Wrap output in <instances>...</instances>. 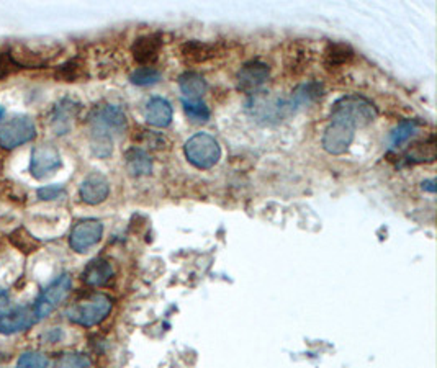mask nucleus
I'll return each mask as SVG.
<instances>
[{"label": "nucleus", "instance_id": "12", "mask_svg": "<svg viewBox=\"0 0 437 368\" xmlns=\"http://www.w3.org/2000/svg\"><path fill=\"white\" fill-rule=\"evenodd\" d=\"M80 112V103H78L73 98H63L54 105L51 112V118H49V126H51L53 133L58 136L68 135L70 128H73L74 120L78 118Z\"/></svg>", "mask_w": 437, "mask_h": 368}, {"label": "nucleus", "instance_id": "36", "mask_svg": "<svg viewBox=\"0 0 437 368\" xmlns=\"http://www.w3.org/2000/svg\"><path fill=\"white\" fill-rule=\"evenodd\" d=\"M434 180H426V182H423V190H428L431 191V194H434L436 191V186H434Z\"/></svg>", "mask_w": 437, "mask_h": 368}, {"label": "nucleus", "instance_id": "27", "mask_svg": "<svg viewBox=\"0 0 437 368\" xmlns=\"http://www.w3.org/2000/svg\"><path fill=\"white\" fill-rule=\"evenodd\" d=\"M184 112L194 123H206L210 120V110L201 100H182Z\"/></svg>", "mask_w": 437, "mask_h": 368}, {"label": "nucleus", "instance_id": "29", "mask_svg": "<svg viewBox=\"0 0 437 368\" xmlns=\"http://www.w3.org/2000/svg\"><path fill=\"white\" fill-rule=\"evenodd\" d=\"M53 368H92V362L84 354H63L59 359L54 362Z\"/></svg>", "mask_w": 437, "mask_h": 368}, {"label": "nucleus", "instance_id": "37", "mask_svg": "<svg viewBox=\"0 0 437 368\" xmlns=\"http://www.w3.org/2000/svg\"><path fill=\"white\" fill-rule=\"evenodd\" d=\"M4 115H5V108H4L2 105H0V120L4 118Z\"/></svg>", "mask_w": 437, "mask_h": 368}, {"label": "nucleus", "instance_id": "9", "mask_svg": "<svg viewBox=\"0 0 437 368\" xmlns=\"http://www.w3.org/2000/svg\"><path fill=\"white\" fill-rule=\"evenodd\" d=\"M249 110L253 112V117L258 118V122L270 123L272 120H280L287 113H292L293 108L288 100L282 98H269L265 95H258L251 98Z\"/></svg>", "mask_w": 437, "mask_h": 368}, {"label": "nucleus", "instance_id": "4", "mask_svg": "<svg viewBox=\"0 0 437 368\" xmlns=\"http://www.w3.org/2000/svg\"><path fill=\"white\" fill-rule=\"evenodd\" d=\"M185 157L196 169H211L221 157V147L209 133H196L184 146Z\"/></svg>", "mask_w": 437, "mask_h": 368}, {"label": "nucleus", "instance_id": "11", "mask_svg": "<svg viewBox=\"0 0 437 368\" xmlns=\"http://www.w3.org/2000/svg\"><path fill=\"white\" fill-rule=\"evenodd\" d=\"M354 131L356 130L346 123L331 122L323 135L325 151L332 154V156H339V154L346 152L354 141Z\"/></svg>", "mask_w": 437, "mask_h": 368}, {"label": "nucleus", "instance_id": "24", "mask_svg": "<svg viewBox=\"0 0 437 368\" xmlns=\"http://www.w3.org/2000/svg\"><path fill=\"white\" fill-rule=\"evenodd\" d=\"M56 79L61 82H79L87 79V69L85 65L79 59H70V61L64 63L56 69Z\"/></svg>", "mask_w": 437, "mask_h": 368}, {"label": "nucleus", "instance_id": "6", "mask_svg": "<svg viewBox=\"0 0 437 368\" xmlns=\"http://www.w3.org/2000/svg\"><path fill=\"white\" fill-rule=\"evenodd\" d=\"M70 287H73V280H70L68 273H64V275L54 280L45 292L38 296L36 303L33 306L36 320L41 321L51 315V312L63 303L65 296L69 295Z\"/></svg>", "mask_w": 437, "mask_h": 368}, {"label": "nucleus", "instance_id": "7", "mask_svg": "<svg viewBox=\"0 0 437 368\" xmlns=\"http://www.w3.org/2000/svg\"><path fill=\"white\" fill-rule=\"evenodd\" d=\"M63 166L59 151L53 144H40L31 151L30 174L33 179L43 180L49 175L56 174Z\"/></svg>", "mask_w": 437, "mask_h": 368}, {"label": "nucleus", "instance_id": "32", "mask_svg": "<svg viewBox=\"0 0 437 368\" xmlns=\"http://www.w3.org/2000/svg\"><path fill=\"white\" fill-rule=\"evenodd\" d=\"M49 359L41 352H25L16 362V368H48Z\"/></svg>", "mask_w": 437, "mask_h": 368}, {"label": "nucleus", "instance_id": "21", "mask_svg": "<svg viewBox=\"0 0 437 368\" xmlns=\"http://www.w3.org/2000/svg\"><path fill=\"white\" fill-rule=\"evenodd\" d=\"M321 93H323V87H321L318 82H308V84L298 85L297 89L292 92V98L288 102H290L293 110H297L315 102L316 98L321 97Z\"/></svg>", "mask_w": 437, "mask_h": 368}, {"label": "nucleus", "instance_id": "28", "mask_svg": "<svg viewBox=\"0 0 437 368\" xmlns=\"http://www.w3.org/2000/svg\"><path fill=\"white\" fill-rule=\"evenodd\" d=\"M131 84L146 87V85H154L161 80V73L154 68H149V65H144V68H139L131 73L130 75Z\"/></svg>", "mask_w": 437, "mask_h": 368}, {"label": "nucleus", "instance_id": "10", "mask_svg": "<svg viewBox=\"0 0 437 368\" xmlns=\"http://www.w3.org/2000/svg\"><path fill=\"white\" fill-rule=\"evenodd\" d=\"M10 58L15 63L16 68H43L56 58V51L53 48H33L28 45H15L9 51Z\"/></svg>", "mask_w": 437, "mask_h": 368}, {"label": "nucleus", "instance_id": "20", "mask_svg": "<svg viewBox=\"0 0 437 368\" xmlns=\"http://www.w3.org/2000/svg\"><path fill=\"white\" fill-rule=\"evenodd\" d=\"M179 87L185 100H200L201 95L206 92V80L201 74L187 70L179 77Z\"/></svg>", "mask_w": 437, "mask_h": 368}, {"label": "nucleus", "instance_id": "18", "mask_svg": "<svg viewBox=\"0 0 437 368\" xmlns=\"http://www.w3.org/2000/svg\"><path fill=\"white\" fill-rule=\"evenodd\" d=\"M113 277L112 263L105 259H95L85 267L82 280L90 287H102Z\"/></svg>", "mask_w": 437, "mask_h": 368}, {"label": "nucleus", "instance_id": "31", "mask_svg": "<svg viewBox=\"0 0 437 368\" xmlns=\"http://www.w3.org/2000/svg\"><path fill=\"white\" fill-rule=\"evenodd\" d=\"M416 130H418V123L414 122V120H406V122L398 125L391 133L393 146H401L403 142H406L414 133H416Z\"/></svg>", "mask_w": 437, "mask_h": 368}, {"label": "nucleus", "instance_id": "19", "mask_svg": "<svg viewBox=\"0 0 437 368\" xmlns=\"http://www.w3.org/2000/svg\"><path fill=\"white\" fill-rule=\"evenodd\" d=\"M125 164L127 170L133 177H141V175H149L152 170V161L144 149L139 147H131L125 154Z\"/></svg>", "mask_w": 437, "mask_h": 368}, {"label": "nucleus", "instance_id": "17", "mask_svg": "<svg viewBox=\"0 0 437 368\" xmlns=\"http://www.w3.org/2000/svg\"><path fill=\"white\" fill-rule=\"evenodd\" d=\"M146 122L156 128H166L172 122V107L166 98L154 97L147 102L144 112Z\"/></svg>", "mask_w": 437, "mask_h": 368}, {"label": "nucleus", "instance_id": "35", "mask_svg": "<svg viewBox=\"0 0 437 368\" xmlns=\"http://www.w3.org/2000/svg\"><path fill=\"white\" fill-rule=\"evenodd\" d=\"M9 301H10V295H9V292H7V290H2V288H0V306L9 305Z\"/></svg>", "mask_w": 437, "mask_h": 368}, {"label": "nucleus", "instance_id": "3", "mask_svg": "<svg viewBox=\"0 0 437 368\" xmlns=\"http://www.w3.org/2000/svg\"><path fill=\"white\" fill-rule=\"evenodd\" d=\"M90 140H108L123 135L128 128L127 115L117 105H103L95 108L89 118Z\"/></svg>", "mask_w": 437, "mask_h": 368}, {"label": "nucleus", "instance_id": "26", "mask_svg": "<svg viewBox=\"0 0 437 368\" xmlns=\"http://www.w3.org/2000/svg\"><path fill=\"white\" fill-rule=\"evenodd\" d=\"M326 63L330 65H341L351 61L354 58V51L351 46L344 45V43H335V45H327L325 51Z\"/></svg>", "mask_w": 437, "mask_h": 368}, {"label": "nucleus", "instance_id": "23", "mask_svg": "<svg viewBox=\"0 0 437 368\" xmlns=\"http://www.w3.org/2000/svg\"><path fill=\"white\" fill-rule=\"evenodd\" d=\"M408 162L413 164H423V162H433L436 159V140L431 136L429 140L418 141L409 147L406 152Z\"/></svg>", "mask_w": 437, "mask_h": 368}, {"label": "nucleus", "instance_id": "2", "mask_svg": "<svg viewBox=\"0 0 437 368\" xmlns=\"http://www.w3.org/2000/svg\"><path fill=\"white\" fill-rule=\"evenodd\" d=\"M113 307V300L105 293H92L84 300L75 301L65 310L68 320L84 327H92L100 324L110 315Z\"/></svg>", "mask_w": 437, "mask_h": 368}, {"label": "nucleus", "instance_id": "25", "mask_svg": "<svg viewBox=\"0 0 437 368\" xmlns=\"http://www.w3.org/2000/svg\"><path fill=\"white\" fill-rule=\"evenodd\" d=\"M10 243H12L20 252H23V254H31V252L38 251V247L41 244L40 239H36L35 236L23 226L16 228L10 233Z\"/></svg>", "mask_w": 437, "mask_h": 368}, {"label": "nucleus", "instance_id": "34", "mask_svg": "<svg viewBox=\"0 0 437 368\" xmlns=\"http://www.w3.org/2000/svg\"><path fill=\"white\" fill-rule=\"evenodd\" d=\"M15 63L12 61V58H10L9 53H0V80H4L5 77H9L10 74L16 70Z\"/></svg>", "mask_w": 437, "mask_h": 368}, {"label": "nucleus", "instance_id": "8", "mask_svg": "<svg viewBox=\"0 0 437 368\" xmlns=\"http://www.w3.org/2000/svg\"><path fill=\"white\" fill-rule=\"evenodd\" d=\"M103 236V224L98 219H82L70 231L69 236V246L73 247V251L87 252L90 247H94L97 243H100Z\"/></svg>", "mask_w": 437, "mask_h": 368}, {"label": "nucleus", "instance_id": "33", "mask_svg": "<svg viewBox=\"0 0 437 368\" xmlns=\"http://www.w3.org/2000/svg\"><path fill=\"white\" fill-rule=\"evenodd\" d=\"M38 199L43 201H49V200H58L61 199V196L65 195V190L63 189L61 185H46L41 186L40 190L36 191Z\"/></svg>", "mask_w": 437, "mask_h": 368}, {"label": "nucleus", "instance_id": "15", "mask_svg": "<svg viewBox=\"0 0 437 368\" xmlns=\"http://www.w3.org/2000/svg\"><path fill=\"white\" fill-rule=\"evenodd\" d=\"M79 194L82 201L87 205H98V203L107 200L108 194H110V184H108L105 175L94 172L87 175L84 182L80 184Z\"/></svg>", "mask_w": 437, "mask_h": 368}, {"label": "nucleus", "instance_id": "5", "mask_svg": "<svg viewBox=\"0 0 437 368\" xmlns=\"http://www.w3.org/2000/svg\"><path fill=\"white\" fill-rule=\"evenodd\" d=\"M36 136L35 122L25 115H16L4 125H0V147L4 149H15L25 142H30Z\"/></svg>", "mask_w": 437, "mask_h": 368}, {"label": "nucleus", "instance_id": "14", "mask_svg": "<svg viewBox=\"0 0 437 368\" xmlns=\"http://www.w3.org/2000/svg\"><path fill=\"white\" fill-rule=\"evenodd\" d=\"M269 75H270L269 64L258 61V59H256V61H249L239 69L238 87L244 92L256 90L269 79Z\"/></svg>", "mask_w": 437, "mask_h": 368}, {"label": "nucleus", "instance_id": "30", "mask_svg": "<svg viewBox=\"0 0 437 368\" xmlns=\"http://www.w3.org/2000/svg\"><path fill=\"white\" fill-rule=\"evenodd\" d=\"M0 196L5 200L15 201V203H23L26 200V194L19 184L12 182V180H0Z\"/></svg>", "mask_w": 437, "mask_h": 368}, {"label": "nucleus", "instance_id": "13", "mask_svg": "<svg viewBox=\"0 0 437 368\" xmlns=\"http://www.w3.org/2000/svg\"><path fill=\"white\" fill-rule=\"evenodd\" d=\"M36 322L38 320L35 311H33V306L14 307L7 312H0V334L10 336V334L26 331V329L35 326Z\"/></svg>", "mask_w": 437, "mask_h": 368}, {"label": "nucleus", "instance_id": "1", "mask_svg": "<svg viewBox=\"0 0 437 368\" xmlns=\"http://www.w3.org/2000/svg\"><path fill=\"white\" fill-rule=\"evenodd\" d=\"M375 105L365 97L347 95L339 98L331 110V122H341L356 128H364L377 120Z\"/></svg>", "mask_w": 437, "mask_h": 368}, {"label": "nucleus", "instance_id": "22", "mask_svg": "<svg viewBox=\"0 0 437 368\" xmlns=\"http://www.w3.org/2000/svg\"><path fill=\"white\" fill-rule=\"evenodd\" d=\"M216 48L201 41H189L182 46V56L190 63H205L215 58Z\"/></svg>", "mask_w": 437, "mask_h": 368}, {"label": "nucleus", "instance_id": "16", "mask_svg": "<svg viewBox=\"0 0 437 368\" xmlns=\"http://www.w3.org/2000/svg\"><path fill=\"white\" fill-rule=\"evenodd\" d=\"M162 48V38L159 35L141 36L131 46V54L141 64L154 63Z\"/></svg>", "mask_w": 437, "mask_h": 368}]
</instances>
